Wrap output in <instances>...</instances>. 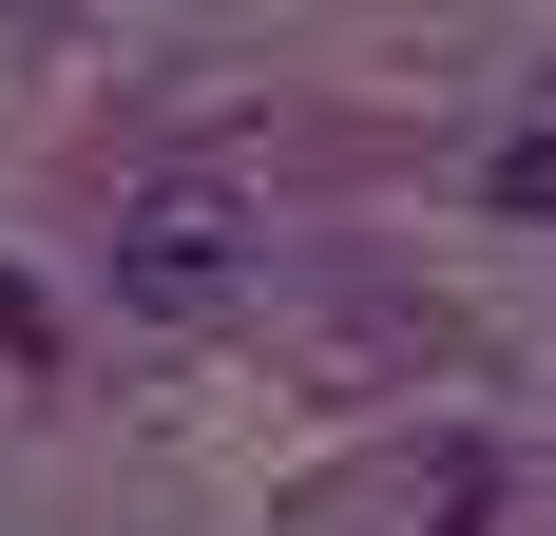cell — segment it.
I'll list each match as a JSON object with an SVG mask.
<instances>
[{
  "label": "cell",
  "mask_w": 556,
  "mask_h": 536,
  "mask_svg": "<svg viewBox=\"0 0 556 536\" xmlns=\"http://www.w3.org/2000/svg\"><path fill=\"white\" fill-rule=\"evenodd\" d=\"M250 288H269V212L230 173H135L115 192V307L135 326H230Z\"/></svg>",
  "instance_id": "obj_1"
},
{
  "label": "cell",
  "mask_w": 556,
  "mask_h": 536,
  "mask_svg": "<svg viewBox=\"0 0 556 536\" xmlns=\"http://www.w3.org/2000/svg\"><path fill=\"white\" fill-rule=\"evenodd\" d=\"M500 212H538V230H556V135H518V154H500Z\"/></svg>",
  "instance_id": "obj_2"
}]
</instances>
